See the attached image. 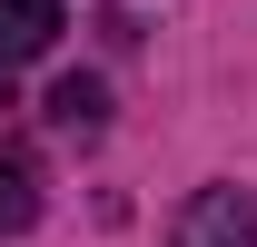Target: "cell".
<instances>
[{
	"mask_svg": "<svg viewBox=\"0 0 257 247\" xmlns=\"http://www.w3.org/2000/svg\"><path fill=\"white\" fill-rule=\"evenodd\" d=\"M168 247H257V208L237 188H198L188 208L168 217Z\"/></svg>",
	"mask_w": 257,
	"mask_h": 247,
	"instance_id": "6da1fadb",
	"label": "cell"
},
{
	"mask_svg": "<svg viewBox=\"0 0 257 247\" xmlns=\"http://www.w3.org/2000/svg\"><path fill=\"white\" fill-rule=\"evenodd\" d=\"M0 109H10V89H0Z\"/></svg>",
	"mask_w": 257,
	"mask_h": 247,
	"instance_id": "5b68a950",
	"label": "cell"
},
{
	"mask_svg": "<svg viewBox=\"0 0 257 247\" xmlns=\"http://www.w3.org/2000/svg\"><path fill=\"white\" fill-rule=\"evenodd\" d=\"M60 30H69L60 0H0V69H10V60H40Z\"/></svg>",
	"mask_w": 257,
	"mask_h": 247,
	"instance_id": "7a4b0ae2",
	"label": "cell"
},
{
	"mask_svg": "<svg viewBox=\"0 0 257 247\" xmlns=\"http://www.w3.org/2000/svg\"><path fill=\"white\" fill-rule=\"evenodd\" d=\"M30 217H40V168H30V158H10V149H0V237H20Z\"/></svg>",
	"mask_w": 257,
	"mask_h": 247,
	"instance_id": "277c9868",
	"label": "cell"
},
{
	"mask_svg": "<svg viewBox=\"0 0 257 247\" xmlns=\"http://www.w3.org/2000/svg\"><path fill=\"white\" fill-rule=\"evenodd\" d=\"M50 129H69V139H99V129H109V79H89V69L50 79Z\"/></svg>",
	"mask_w": 257,
	"mask_h": 247,
	"instance_id": "3957f363",
	"label": "cell"
}]
</instances>
